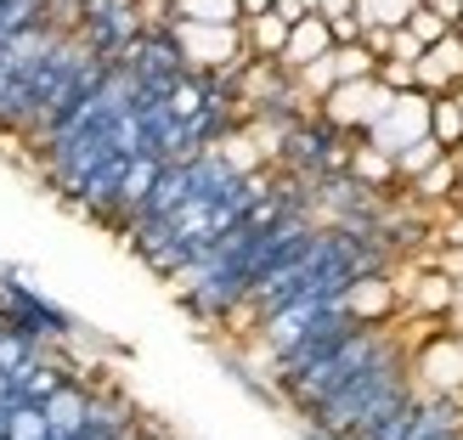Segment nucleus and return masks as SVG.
I'll use <instances>...</instances> for the list:
<instances>
[{"label":"nucleus","mask_w":463,"mask_h":440,"mask_svg":"<svg viewBox=\"0 0 463 440\" xmlns=\"http://www.w3.org/2000/svg\"><path fill=\"white\" fill-rule=\"evenodd\" d=\"M170 51H175V62H187L193 74H238L249 62L243 23H187V17H175L170 23Z\"/></svg>","instance_id":"f257e3e1"},{"label":"nucleus","mask_w":463,"mask_h":440,"mask_svg":"<svg viewBox=\"0 0 463 440\" xmlns=\"http://www.w3.org/2000/svg\"><path fill=\"white\" fill-rule=\"evenodd\" d=\"M390 97H396V90H384L373 74L367 80H339V85H328L317 97V119L328 130H339V136H367V125L390 108Z\"/></svg>","instance_id":"f03ea898"},{"label":"nucleus","mask_w":463,"mask_h":440,"mask_svg":"<svg viewBox=\"0 0 463 440\" xmlns=\"http://www.w3.org/2000/svg\"><path fill=\"white\" fill-rule=\"evenodd\" d=\"M407 373L424 396H463V333H430Z\"/></svg>","instance_id":"7ed1b4c3"},{"label":"nucleus","mask_w":463,"mask_h":440,"mask_svg":"<svg viewBox=\"0 0 463 440\" xmlns=\"http://www.w3.org/2000/svg\"><path fill=\"white\" fill-rule=\"evenodd\" d=\"M419 136H430V97L424 90H396L390 108L367 125V142L384 147V153H402L407 142H419Z\"/></svg>","instance_id":"20e7f679"},{"label":"nucleus","mask_w":463,"mask_h":440,"mask_svg":"<svg viewBox=\"0 0 463 440\" xmlns=\"http://www.w3.org/2000/svg\"><path fill=\"white\" fill-rule=\"evenodd\" d=\"M339 311L351 316L356 328H384V322L402 311V288L390 283L384 271H356L351 283L339 288Z\"/></svg>","instance_id":"39448f33"},{"label":"nucleus","mask_w":463,"mask_h":440,"mask_svg":"<svg viewBox=\"0 0 463 440\" xmlns=\"http://www.w3.org/2000/svg\"><path fill=\"white\" fill-rule=\"evenodd\" d=\"M412 74H419V90L424 97H447V90L463 85V34H441L435 45H424L419 62H412Z\"/></svg>","instance_id":"423d86ee"},{"label":"nucleus","mask_w":463,"mask_h":440,"mask_svg":"<svg viewBox=\"0 0 463 440\" xmlns=\"http://www.w3.org/2000/svg\"><path fill=\"white\" fill-rule=\"evenodd\" d=\"M328 51H334L328 17H322V12H306L299 23H288V40H283V57H277V68H283V74H294V68H306V62L328 57Z\"/></svg>","instance_id":"0eeeda50"},{"label":"nucleus","mask_w":463,"mask_h":440,"mask_svg":"<svg viewBox=\"0 0 463 440\" xmlns=\"http://www.w3.org/2000/svg\"><path fill=\"white\" fill-rule=\"evenodd\" d=\"M458 294H463V288L452 283V276L430 266V271H419V283H412V288H402V305H407L412 316H430V322H441V316L458 305Z\"/></svg>","instance_id":"6e6552de"},{"label":"nucleus","mask_w":463,"mask_h":440,"mask_svg":"<svg viewBox=\"0 0 463 440\" xmlns=\"http://www.w3.org/2000/svg\"><path fill=\"white\" fill-rule=\"evenodd\" d=\"M345 175H351L356 187H390V181H396V158L362 136V142L351 147V164H345Z\"/></svg>","instance_id":"1a4fd4ad"},{"label":"nucleus","mask_w":463,"mask_h":440,"mask_svg":"<svg viewBox=\"0 0 463 440\" xmlns=\"http://www.w3.org/2000/svg\"><path fill=\"white\" fill-rule=\"evenodd\" d=\"M283 40H288V23L277 17L271 6H266L260 17H243V45H249V57L277 62V57H283Z\"/></svg>","instance_id":"9d476101"},{"label":"nucleus","mask_w":463,"mask_h":440,"mask_svg":"<svg viewBox=\"0 0 463 440\" xmlns=\"http://www.w3.org/2000/svg\"><path fill=\"white\" fill-rule=\"evenodd\" d=\"M45 424H52V435L62 440V435H80L85 429V418H90V407H85V396H80V389H52V396H45Z\"/></svg>","instance_id":"9b49d317"},{"label":"nucleus","mask_w":463,"mask_h":440,"mask_svg":"<svg viewBox=\"0 0 463 440\" xmlns=\"http://www.w3.org/2000/svg\"><path fill=\"white\" fill-rule=\"evenodd\" d=\"M407 187L419 192L424 203H447V198L458 203V153H441V158H435L430 170H419V175H412Z\"/></svg>","instance_id":"f8f14e48"},{"label":"nucleus","mask_w":463,"mask_h":440,"mask_svg":"<svg viewBox=\"0 0 463 440\" xmlns=\"http://www.w3.org/2000/svg\"><path fill=\"white\" fill-rule=\"evenodd\" d=\"M328 68H334V85H339V80H367V74L379 68V57L367 51L362 40H339L334 51H328Z\"/></svg>","instance_id":"ddd939ff"},{"label":"nucleus","mask_w":463,"mask_h":440,"mask_svg":"<svg viewBox=\"0 0 463 440\" xmlns=\"http://www.w3.org/2000/svg\"><path fill=\"white\" fill-rule=\"evenodd\" d=\"M412 6H419V0H356V23L362 29H402V23L412 17Z\"/></svg>","instance_id":"4468645a"},{"label":"nucleus","mask_w":463,"mask_h":440,"mask_svg":"<svg viewBox=\"0 0 463 440\" xmlns=\"http://www.w3.org/2000/svg\"><path fill=\"white\" fill-rule=\"evenodd\" d=\"M430 136H435L447 153L463 142V108L452 102V90H447V97H430Z\"/></svg>","instance_id":"2eb2a0df"},{"label":"nucleus","mask_w":463,"mask_h":440,"mask_svg":"<svg viewBox=\"0 0 463 440\" xmlns=\"http://www.w3.org/2000/svg\"><path fill=\"white\" fill-rule=\"evenodd\" d=\"M441 153H447V147L435 142V136H419V142H407L402 153H390V158H396V181H412L419 170H430V164H435Z\"/></svg>","instance_id":"dca6fc26"},{"label":"nucleus","mask_w":463,"mask_h":440,"mask_svg":"<svg viewBox=\"0 0 463 440\" xmlns=\"http://www.w3.org/2000/svg\"><path fill=\"white\" fill-rule=\"evenodd\" d=\"M170 12L187 23H238V0H170Z\"/></svg>","instance_id":"f3484780"},{"label":"nucleus","mask_w":463,"mask_h":440,"mask_svg":"<svg viewBox=\"0 0 463 440\" xmlns=\"http://www.w3.org/2000/svg\"><path fill=\"white\" fill-rule=\"evenodd\" d=\"M407 34L419 40V45H435L441 34H452V23H447L441 12H430V6H412V17H407Z\"/></svg>","instance_id":"a211bd4d"},{"label":"nucleus","mask_w":463,"mask_h":440,"mask_svg":"<svg viewBox=\"0 0 463 440\" xmlns=\"http://www.w3.org/2000/svg\"><path fill=\"white\" fill-rule=\"evenodd\" d=\"M373 80H379L384 90H419V74H412V62H402V57H379Z\"/></svg>","instance_id":"6ab92c4d"},{"label":"nucleus","mask_w":463,"mask_h":440,"mask_svg":"<svg viewBox=\"0 0 463 440\" xmlns=\"http://www.w3.org/2000/svg\"><path fill=\"white\" fill-rule=\"evenodd\" d=\"M6 435H12V440H52V424H45V412H40V407H17Z\"/></svg>","instance_id":"aec40b11"},{"label":"nucleus","mask_w":463,"mask_h":440,"mask_svg":"<svg viewBox=\"0 0 463 440\" xmlns=\"http://www.w3.org/2000/svg\"><path fill=\"white\" fill-rule=\"evenodd\" d=\"M419 51H424V45H419V40H412V34H407V23H402V29H390V51H384V57H402V62H419Z\"/></svg>","instance_id":"412c9836"},{"label":"nucleus","mask_w":463,"mask_h":440,"mask_svg":"<svg viewBox=\"0 0 463 440\" xmlns=\"http://www.w3.org/2000/svg\"><path fill=\"white\" fill-rule=\"evenodd\" d=\"M435 271H447L452 276V283H463V243H447L441 254H435V260H430Z\"/></svg>","instance_id":"4be33fe9"},{"label":"nucleus","mask_w":463,"mask_h":440,"mask_svg":"<svg viewBox=\"0 0 463 440\" xmlns=\"http://www.w3.org/2000/svg\"><path fill=\"white\" fill-rule=\"evenodd\" d=\"M271 12L283 23H299V17H306V0H271Z\"/></svg>","instance_id":"5701e85b"},{"label":"nucleus","mask_w":463,"mask_h":440,"mask_svg":"<svg viewBox=\"0 0 463 440\" xmlns=\"http://www.w3.org/2000/svg\"><path fill=\"white\" fill-rule=\"evenodd\" d=\"M419 6H430V12H441L447 23H458V17H463V0H419Z\"/></svg>","instance_id":"b1692460"},{"label":"nucleus","mask_w":463,"mask_h":440,"mask_svg":"<svg viewBox=\"0 0 463 440\" xmlns=\"http://www.w3.org/2000/svg\"><path fill=\"white\" fill-rule=\"evenodd\" d=\"M351 6H356V0H317L322 17H351Z\"/></svg>","instance_id":"393cba45"},{"label":"nucleus","mask_w":463,"mask_h":440,"mask_svg":"<svg viewBox=\"0 0 463 440\" xmlns=\"http://www.w3.org/2000/svg\"><path fill=\"white\" fill-rule=\"evenodd\" d=\"M441 238H447V243H463V203H458V215L441 226Z\"/></svg>","instance_id":"a878e982"},{"label":"nucleus","mask_w":463,"mask_h":440,"mask_svg":"<svg viewBox=\"0 0 463 440\" xmlns=\"http://www.w3.org/2000/svg\"><path fill=\"white\" fill-rule=\"evenodd\" d=\"M266 6H271V0H238V23H243V17H260Z\"/></svg>","instance_id":"bb28decb"},{"label":"nucleus","mask_w":463,"mask_h":440,"mask_svg":"<svg viewBox=\"0 0 463 440\" xmlns=\"http://www.w3.org/2000/svg\"><path fill=\"white\" fill-rule=\"evenodd\" d=\"M306 440H351V435H328V429H306Z\"/></svg>","instance_id":"cd10ccee"},{"label":"nucleus","mask_w":463,"mask_h":440,"mask_svg":"<svg viewBox=\"0 0 463 440\" xmlns=\"http://www.w3.org/2000/svg\"><path fill=\"white\" fill-rule=\"evenodd\" d=\"M424 440H463V424L458 429H441V435H424Z\"/></svg>","instance_id":"c85d7f7f"},{"label":"nucleus","mask_w":463,"mask_h":440,"mask_svg":"<svg viewBox=\"0 0 463 440\" xmlns=\"http://www.w3.org/2000/svg\"><path fill=\"white\" fill-rule=\"evenodd\" d=\"M458 203H463V158H458Z\"/></svg>","instance_id":"c756f323"},{"label":"nucleus","mask_w":463,"mask_h":440,"mask_svg":"<svg viewBox=\"0 0 463 440\" xmlns=\"http://www.w3.org/2000/svg\"><path fill=\"white\" fill-rule=\"evenodd\" d=\"M452 102H458V108H463V85H458V90H452Z\"/></svg>","instance_id":"7c9ffc66"},{"label":"nucleus","mask_w":463,"mask_h":440,"mask_svg":"<svg viewBox=\"0 0 463 440\" xmlns=\"http://www.w3.org/2000/svg\"><path fill=\"white\" fill-rule=\"evenodd\" d=\"M452 153H458V158H463V142H458V147H452Z\"/></svg>","instance_id":"2f4dec72"}]
</instances>
